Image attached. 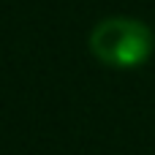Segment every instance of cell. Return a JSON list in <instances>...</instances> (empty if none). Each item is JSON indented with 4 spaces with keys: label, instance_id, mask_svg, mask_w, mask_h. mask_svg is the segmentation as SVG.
Returning a JSON list of instances; mask_svg holds the SVG:
<instances>
[{
    "label": "cell",
    "instance_id": "obj_1",
    "mask_svg": "<svg viewBox=\"0 0 155 155\" xmlns=\"http://www.w3.org/2000/svg\"><path fill=\"white\" fill-rule=\"evenodd\" d=\"M155 49L153 30L131 16H109L90 33V52L109 68H139Z\"/></svg>",
    "mask_w": 155,
    "mask_h": 155
}]
</instances>
